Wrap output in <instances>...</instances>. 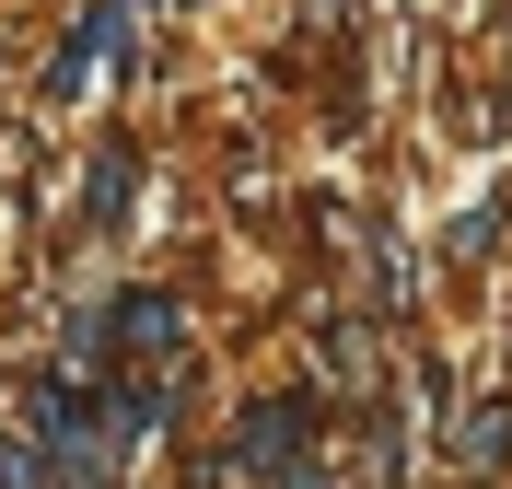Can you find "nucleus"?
I'll return each mask as SVG.
<instances>
[{
	"label": "nucleus",
	"instance_id": "obj_1",
	"mask_svg": "<svg viewBox=\"0 0 512 489\" xmlns=\"http://www.w3.org/2000/svg\"><path fill=\"white\" fill-rule=\"evenodd\" d=\"M315 420H326V408H315V385H256L245 408H233V443H222V466H233L245 489L291 478V466L315 455Z\"/></svg>",
	"mask_w": 512,
	"mask_h": 489
},
{
	"label": "nucleus",
	"instance_id": "obj_2",
	"mask_svg": "<svg viewBox=\"0 0 512 489\" xmlns=\"http://www.w3.org/2000/svg\"><path fill=\"white\" fill-rule=\"evenodd\" d=\"M187 350V292H163V280H140V292H105V361H163Z\"/></svg>",
	"mask_w": 512,
	"mask_h": 489
},
{
	"label": "nucleus",
	"instance_id": "obj_3",
	"mask_svg": "<svg viewBox=\"0 0 512 489\" xmlns=\"http://www.w3.org/2000/svg\"><path fill=\"white\" fill-rule=\"evenodd\" d=\"M59 59L82 70V82H128V70H140V12H128V0H82V12H70V35H59Z\"/></svg>",
	"mask_w": 512,
	"mask_h": 489
},
{
	"label": "nucleus",
	"instance_id": "obj_4",
	"mask_svg": "<svg viewBox=\"0 0 512 489\" xmlns=\"http://www.w3.org/2000/svg\"><path fill=\"white\" fill-rule=\"evenodd\" d=\"M128 198H140V152L105 140V152L82 163V222H94V233H128Z\"/></svg>",
	"mask_w": 512,
	"mask_h": 489
},
{
	"label": "nucleus",
	"instance_id": "obj_5",
	"mask_svg": "<svg viewBox=\"0 0 512 489\" xmlns=\"http://www.w3.org/2000/svg\"><path fill=\"white\" fill-rule=\"evenodd\" d=\"M454 466H466V478H501V466H512V408H501V396H478V408H466V420H454Z\"/></svg>",
	"mask_w": 512,
	"mask_h": 489
},
{
	"label": "nucleus",
	"instance_id": "obj_6",
	"mask_svg": "<svg viewBox=\"0 0 512 489\" xmlns=\"http://www.w3.org/2000/svg\"><path fill=\"white\" fill-rule=\"evenodd\" d=\"M489 233H501V198H478V210L454 222V257H489Z\"/></svg>",
	"mask_w": 512,
	"mask_h": 489
},
{
	"label": "nucleus",
	"instance_id": "obj_7",
	"mask_svg": "<svg viewBox=\"0 0 512 489\" xmlns=\"http://www.w3.org/2000/svg\"><path fill=\"white\" fill-rule=\"evenodd\" d=\"M268 489H338V466H326V455H303L291 478H268Z\"/></svg>",
	"mask_w": 512,
	"mask_h": 489
}]
</instances>
